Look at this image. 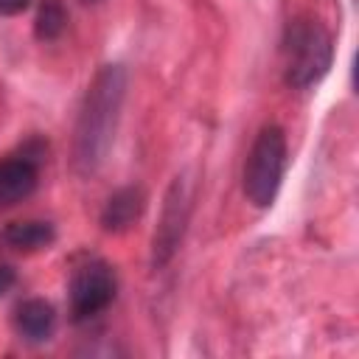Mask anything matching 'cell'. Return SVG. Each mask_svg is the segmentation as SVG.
I'll return each mask as SVG.
<instances>
[{"mask_svg": "<svg viewBox=\"0 0 359 359\" xmlns=\"http://www.w3.org/2000/svg\"><path fill=\"white\" fill-rule=\"evenodd\" d=\"M286 163H289V146H286V135L278 123H266L258 129L247 163H244V196L252 208L266 210L275 199L278 191L283 185V174H286Z\"/></svg>", "mask_w": 359, "mask_h": 359, "instance_id": "obj_3", "label": "cell"}, {"mask_svg": "<svg viewBox=\"0 0 359 359\" xmlns=\"http://www.w3.org/2000/svg\"><path fill=\"white\" fill-rule=\"evenodd\" d=\"M67 28V8L65 0H39L34 17V36L39 42H56Z\"/></svg>", "mask_w": 359, "mask_h": 359, "instance_id": "obj_10", "label": "cell"}, {"mask_svg": "<svg viewBox=\"0 0 359 359\" xmlns=\"http://www.w3.org/2000/svg\"><path fill=\"white\" fill-rule=\"evenodd\" d=\"M48 146L39 137H31L17 154L0 160V210H8L25 202L39 185V165Z\"/></svg>", "mask_w": 359, "mask_h": 359, "instance_id": "obj_6", "label": "cell"}, {"mask_svg": "<svg viewBox=\"0 0 359 359\" xmlns=\"http://www.w3.org/2000/svg\"><path fill=\"white\" fill-rule=\"evenodd\" d=\"M31 6V0H0V17H17Z\"/></svg>", "mask_w": 359, "mask_h": 359, "instance_id": "obj_12", "label": "cell"}, {"mask_svg": "<svg viewBox=\"0 0 359 359\" xmlns=\"http://www.w3.org/2000/svg\"><path fill=\"white\" fill-rule=\"evenodd\" d=\"M81 3H98V0H81Z\"/></svg>", "mask_w": 359, "mask_h": 359, "instance_id": "obj_13", "label": "cell"}, {"mask_svg": "<svg viewBox=\"0 0 359 359\" xmlns=\"http://www.w3.org/2000/svg\"><path fill=\"white\" fill-rule=\"evenodd\" d=\"M283 81L292 90H309L325 79L334 62V36L317 17H294L280 39Z\"/></svg>", "mask_w": 359, "mask_h": 359, "instance_id": "obj_2", "label": "cell"}, {"mask_svg": "<svg viewBox=\"0 0 359 359\" xmlns=\"http://www.w3.org/2000/svg\"><path fill=\"white\" fill-rule=\"evenodd\" d=\"M3 244L8 250L17 252H39L48 250L56 241V227L48 219H22V222H11L3 230Z\"/></svg>", "mask_w": 359, "mask_h": 359, "instance_id": "obj_9", "label": "cell"}, {"mask_svg": "<svg viewBox=\"0 0 359 359\" xmlns=\"http://www.w3.org/2000/svg\"><path fill=\"white\" fill-rule=\"evenodd\" d=\"M191 210H194V177L188 171L177 174L163 196V208H160V219L151 236V266L163 269L174 261V255L180 252V244L185 238L188 222H191Z\"/></svg>", "mask_w": 359, "mask_h": 359, "instance_id": "obj_4", "label": "cell"}, {"mask_svg": "<svg viewBox=\"0 0 359 359\" xmlns=\"http://www.w3.org/2000/svg\"><path fill=\"white\" fill-rule=\"evenodd\" d=\"M17 286V269L11 264H0V297Z\"/></svg>", "mask_w": 359, "mask_h": 359, "instance_id": "obj_11", "label": "cell"}, {"mask_svg": "<svg viewBox=\"0 0 359 359\" xmlns=\"http://www.w3.org/2000/svg\"><path fill=\"white\" fill-rule=\"evenodd\" d=\"M149 194L143 185L132 182V185H121L118 191H112L101 208L98 224L104 233H126L135 222H140L143 210H146Z\"/></svg>", "mask_w": 359, "mask_h": 359, "instance_id": "obj_7", "label": "cell"}, {"mask_svg": "<svg viewBox=\"0 0 359 359\" xmlns=\"http://www.w3.org/2000/svg\"><path fill=\"white\" fill-rule=\"evenodd\" d=\"M56 323H59L56 309L45 297H28V300L17 303V309L11 314L14 334L28 345H45L48 339H53Z\"/></svg>", "mask_w": 359, "mask_h": 359, "instance_id": "obj_8", "label": "cell"}, {"mask_svg": "<svg viewBox=\"0 0 359 359\" xmlns=\"http://www.w3.org/2000/svg\"><path fill=\"white\" fill-rule=\"evenodd\" d=\"M129 90V73L123 65H104L90 79L76 126H73V149H70V165L79 177H93L107 163L118 123L123 115V101Z\"/></svg>", "mask_w": 359, "mask_h": 359, "instance_id": "obj_1", "label": "cell"}, {"mask_svg": "<svg viewBox=\"0 0 359 359\" xmlns=\"http://www.w3.org/2000/svg\"><path fill=\"white\" fill-rule=\"evenodd\" d=\"M118 294V275L109 261L87 258L67 280V309L73 323H87L107 311Z\"/></svg>", "mask_w": 359, "mask_h": 359, "instance_id": "obj_5", "label": "cell"}]
</instances>
